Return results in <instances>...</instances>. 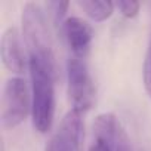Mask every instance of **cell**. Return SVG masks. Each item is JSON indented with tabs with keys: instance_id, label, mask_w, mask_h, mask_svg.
<instances>
[{
	"instance_id": "cell-1",
	"label": "cell",
	"mask_w": 151,
	"mask_h": 151,
	"mask_svg": "<svg viewBox=\"0 0 151 151\" xmlns=\"http://www.w3.org/2000/svg\"><path fill=\"white\" fill-rule=\"evenodd\" d=\"M22 36L30 58L56 73L53 42L46 12L36 2L25 3L22 9Z\"/></svg>"
},
{
	"instance_id": "cell-2",
	"label": "cell",
	"mask_w": 151,
	"mask_h": 151,
	"mask_svg": "<svg viewBox=\"0 0 151 151\" xmlns=\"http://www.w3.org/2000/svg\"><path fill=\"white\" fill-rule=\"evenodd\" d=\"M31 77V117L36 130L46 133L50 130L55 114V73L36 59H28Z\"/></svg>"
},
{
	"instance_id": "cell-3",
	"label": "cell",
	"mask_w": 151,
	"mask_h": 151,
	"mask_svg": "<svg viewBox=\"0 0 151 151\" xmlns=\"http://www.w3.org/2000/svg\"><path fill=\"white\" fill-rule=\"evenodd\" d=\"M31 111V99L27 82L22 77L9 79L2 91L0 119L5 129H14L21 124Z\"/></svg>"
},
{
	"instance_id": "cell-4",
	"label": "cell",
	"mask_w": 151,
	"mask_h": 151,
	"mask_svg": "<svg viewBox=\"0 0 151 151\" xmlns=\"http://www.w3.org/2000/svg\"><path fill=\"white\" fill-rule=\"evenodd\" d=\"M67 82L68 96L73 108L77 111H88L95 101V86L86 62L80 58L71 56L67 61Z\"/></svg>"
},
{
	"instance_id": "cell-5",
	"label": "cell",
	"mask_w": 151,
	"mask_h": 151,
	"mask_svg": "<svg viewBox=\"0 0 151 151\" xmlns=\"http://www.w3.org/2000/svg\"><path fill=\"white\" fill-rule=\"evenodd\" d=\"M95 139L105 142L111 151H135L120 120L113 113H102L93 123Z\"/></svg>"
},
{
	"instance_id": "cell-6",
	"label": "cell",
	"mask_w": 151,
	"mask_h": 151,
	"mask_svg": "<svg viewBox=\"0 0 151 151\" xmlns=\"http://www.w3.org/2000/svg\"><path fill=\"white\" fill-rule=\"evenodd\" d=\"M62 33L70 50L73 52V56L85 59L91 50L93 39V30L91 24L79 17H70L64 21Z\"/></svg>"
},
{
	"instance_id": "cell-7",
	"label": "cell",
	"mask_w": 151,
	"mask_h": 151,
	"mask_svg": "<svg viewBox=\"0 0 151 151\" xmlns=\"http://www.w3.org/2000/svg\"><path fill=\"white\" fill-rule=\"evenodd\" d=\"M0 55L3 65L17 74H22L27 68L25 52L22 49L21 36L15 27H9L3 31L0 40Z\"/></svg>"
},
{
	"instance_id": "cell-8",
	"label": "cell",
	"mask_w": 151,
	"mask_h": 151,
	"mask_svg": "<svg viewBox=\"0 0 151 151\" xmlns=\"http://www.w3.org/2000/svg\"><path fill=\"white\" fill-rule=\"evenodd\" d=\"M83 113L71 108L62 119L58 133L62 135L67 142L73 147L74 151H80L83 139H85V126H83Z\"/></svg>"
},
{
	"instance_id": "cell-9",
	"label": "cell",
	"mask_w": 151,
	"mask_h": 151,
	"mask_svg": "<svg viewBox=\"0 0 151 151\" xmlns=\"http://www.w3.org/2000/svg\"><path fill=\"white\" fill-rule=\"evenodd\" d=\"M77 5L85 11V14L93 21H105L114 12L116 5L107 0H79Z\"/></svg>"
},
{
	"instance_id": "cell-10",
	"label": "cell",
	"mask_w": 151,
	"mask_h": 151,
	"mask_svg": "<svg viewBox=\"0 0 151 151\" xmlns=\"http://www.w3.org/2000/svg\"><path fill=\"white\" fill-rule=\"evenodd\" d=\"M142 77H144V88L151 98V36L148 40L145 58H144V67H142Z\"/></svg>"
},
{
	"instance_id": "cell-11",
	"label": "cell",
	"mask_w": 151,
	"mask_h": 151,
	"mask_svg": "<svg viewBox=\"0 0 151 151\" xmlns=\"http://www.w3.org/2000/svg\"><path fill=\"white\" fill-rule=\"evenodd\" d=\"M70 6V2H50L47 3V9L50 11V15L56 25H64V17L67 14V9Z\"/></svg>"
},
{
	"instance_id": "cell-12",
	"label": "cell",
	"mask_w": 151,
	"mask_h": 151,
	"mask_svg": "<svg viewBox=\"0 0 151 151\" xmlns=\"http://www.w3.org/2000/svg\"><path fill=\"white\" fill-rule=\"evenodd\" d=\"M46 151H74V150L62 135L55 132V135L49 139V142L46 145Z\"/></svg>"
},
{
	"instance_id": "cell-13",
	"label": "cell",
	"mask_w": 151,
	"mask_h": 151,
	"mask_svg": "<svg viewBox=\"0 0 151 151\" xmlns=\"http://www.w3.org/2000/svg\"><path fill=\"white\" fill-rule=\"evenodd\" d=\"M114 5L120 11V14L126 18H135L141 8V5L138 2H130V0H120V2H117Z\"/></svg>"
},
{
	"instance_id": "cell-14",
	"label": "cell",
	"mask_w": 151,
	"mask_h": 151,
	"mask_svg": "<svg viewBox=\"0 0 151 151\" xmlns=\"http://www.w3.org/2000/svg\"><path fill=\"white\" fill-rule=\"evenodd\" d=\"M89 151H111V148L105 142H102L99 139H95L93 144L89 147Z\"/></svg>"
}]
</instances>
